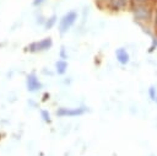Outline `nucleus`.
<instances>
[{"label":"nucleus","mask_w":157,"mask_h":156,"mask_svg":"<svg viewBox=\"0 0 157 156\" xmlns=\"http://www.w3.org/2000/svg\"><path fill=\"white\" fill-rule=\"evenodd\" d=\"M135 21L137 22H148L152 20V9L147 4H137L134 7Z\"/></svg>","instance_id":"obj_1"},{"label":"nucleus","mask_w":157,"mask_h":156,"mask_svg":"<svg viewBox=\"0 0 157 156\" xmlns=\"http://www.w3.org/2000/svg\"><path fill=\"white\" fill-rule=\"evenodd\" d=\"M87 107H77V108H65L61 107L56 111V115L59 117H77L82 115L87 112Z\"/></svg>","instance_id":"obj_2"},{"label":"nucleus","mask_w":157,"mask_h":156,"mask_svg":"<svg viewBox=\"0 0 157 156\" xmlns=\"http://www.w3.org/2000/svg\"><path fill=\"white\" fill-rule=\"evenodd\" d=\"M53 42H52V38H44L39 42H33L31 43L28 47H27V50L28 52H32V53H37V52H43V50H47L52 47Z\"/></svg>","instance_id":"obj_3"},{"label":"nucleus","mask_w":157,"mask_h":156,"mask_svg":"<svg viewBox=\"0 0 157 156\" xmlns=\"http://www.w3.org/2000/svg\"><path fill=\"white\" fill-rule=\"evenodd\" d=\"M77 18V14L75 11H70L67 12L60 21V33H65L67 29L71 28V26L75 23Z\"/></svg>","instance_id":"obj_4"},{"label":"nucleus","mask_w":157,"mask_h":156,"mask_svg":"<svg viewBox=\"0 0 157 156\" xmlns=\"http://www.w3.org/2000/svg\"><path fill=\"white\" fill-rule=\"evenodd\" d=\"M115 58L120 65H126L130 61V54L125 48H118L115 50Z\"/></svg>","instance_id":"obj_5"},{"label":"nucleus","mask_w":157,"mask_h":156,"mask_svg":"<svg viewBox=\"0 0 157 156\" xmlns=\"http://www.w3.org/2000/svg\"><path fill=\"white\" fill-rule=\"evenodd\" d=\"M27 88L29 92H36L42 88V84L39 82V80L34 74H29L27 76Z\"/></svg>","instance_id":"obj_6"},{"label":"nucleus","mask_w":157,"mask_h":156,"mask_svg":"<svg viewBox=\"0 0 157 156\" xmlns=\"http://www.w3.org/2000/svg\"><path fill=\"white\" fill-rule=\"evenodd\" d=\"M55 68H56V72H58L59 75H63V74H65V72H66L67 63H66L64 59L58 60V61H56V64H55Z\"/></svg>","instance_id":"obj_7"},{"label":"nucleus","mask_w":157,"mask_h":156,"mask_svg":"<svg viewBox=\"0 0 157 156\" xmlns=\"http://www.w3.org/2000/svg\"><path fill=\"white\" fill-rule=\"evenodd\" d=\"M128 4V0H110L113 10H123Z\"/></svg>","instance_id":"obj_8"},{"label":"nucleus","mask_w":157,"mask_h":156,"mask_svg":"<svg viewBox=\"0 0 157 156\" xmlns=\"http://www.w3.org/2000/svg\"><path fill=\"white\" fill-rule=\"evenodd\" d=\"M147 93H148L150 99L156 102V99H157V86L156 85H151L148 87V90H147Z\"/></svg>","instance_id":"obj_9"},{"label":"nucleus","mask_w":157,"mask_h":156,"mask_svg":"<svg viewBox=\"0 0 157 156\" xmlns=\"http://www.w3.org/2000/svg\"><path fill=\"white\" fill-rule=\"evenodd\" d=\"M42 118H43V120L44 122H47V123H50V115H49V113L47 112V111H42Z\"/></svg>","instance_id":"obj_10"},{"label":"nucleus","mask_w":157,"mask_h":156,"mask_svg":"<svg viewBox=\"0 0 157 156\" xmlns=\"http://www.w3.org/2000/svg\"><path fill=\"white\" fill-rule=\"evenodd\" d=\"M153 23H155V26L157 27V10H156V12H155V16H153Z\"/></svg>","instance_id":"obj_11"},{"label":"nucleus","mask_w":157,"mask_h":156,"mask_svg":"<svg viewBox=\"0 0 157 156\" xmlns=\"http://www.w3.org/2000/svg\"><path fill=\"white\" fill-rule=\"evenodd\" d=\"M42 1H43V0H36V1H34V4H36V5H37V4H40V2H42Z\"/></svg>","instance_id":"obj_12"},{"label":"nucleus","mask_w":157,"mask_h":156,"mask_svg":"<svg viewBox=\"0 0 157 156\" xmlns=\"http://www.w3.org/2000/svg\"><path fill=\"white\" fill-rule=\"evenodd\" d=\"M155 37L157 38V29H156V32H155Z\"/></svg>","instance_id":"obj_13"},{"label":"nucleus","mask_w":157,"mask_h":156,"mask_svg":"<svg viewBox=\"0 0 157 156\" xmlns=\"http://www.w3.org/2000/svg\"><path fill=\"white\" fill-rule=\"evenodd\" d=\"M156 103H157V99H156Z\"/></svg>","instance_id":"obj_14"}]
</instances>
